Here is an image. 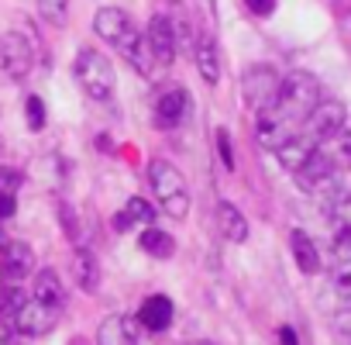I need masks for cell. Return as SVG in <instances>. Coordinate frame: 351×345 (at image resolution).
<instances>
[{
    "label": "cell",
    "instance_id": "cell-16",
    "mask_svg": "<svg viewBox=\"0 0 351 345\" xmlns=\"http://www.w3.org/2000/svg\"><path fill=\"white\" fill-rule=\"evenodd\" d=\"M193 63L204 76L207 87H217L221 83V56H217V42L210 35H197L193 42Z\"/></svg>",
    "mask_w": 351,
    "mask_h": 345
},
{
    "label": "cell",
    "instance_id": "cell-5",
    "mask_svg": "<svg viewBox=\"0 0 351 345\" xmlns=\"http://www.w3.org/2000/svg\"><path fill=\"white\" fill-rule=\"evenodd\" d=\"M35 66V52H32V38L21 32H8L0 35V69L8 80H25Z\"/></svg>",
    "mask_w": 351,
    "mask_h": 345
},
{
    "label": "cell",
    "instance_id": "cell-2",
    "mask_svg": "<svg viewBox=\"0 0 351 345\" xmlns=\"http://www.w3.org/2000/svg\"><path fill=\"white\" fill-rule=\"evenodd\" d=\"M317 104H320V83H317L313 73L296 69V73H286V76L279 80V90H276V104H272V107H276L282 118H289V121L306 118Z\"/></svg>",
    "mask_w": 351,
    "mask_h": 345
},
{
    "label": "cell",
    "instance_id": "cell-29",
    "mask_svg": "<svg viewBox=\"0 0 351 345\" xmlns=\"http://www.w3.org/2000/svg\"><path fill=\"white\" fill-rule=\"evenodd\" d=\"M330 290L341 311H351V276L348 273H330Z\"/></svg>",
    "mask_w": 351,
    "mask_h": 345
},
{
    "label": "cell",
    "instance_id": "cell-27",
    "mask_svg": "<svg viewBox=\"0 0 351 345\" xmlns=\"http://www.w3.org/2000/svg\"><path fill=\"white\" fill-rule=\"evenodd\" d=\"M25 300H28V293H25L18 283H8V287H4V293H0V318H4V321H11Z\"/></svg>",
    "mask_w": 351,
    "mask_h": 345
},
{
    "label": "cell",
    "instance_id": "cell-11",
    "mask_svg": "<svg viewBox=\"0 0 351 345\" xmlns=\"http://www.w3.org/2000/svg\"><path fill=\"white\" fill-rule=\"evenodd\" d=\"M255 135H258V142L265 145V148H282L289 138H293V121L289 118H282L276 107H265V111H258V118H255Z\"/></svg>",
    "mask_w": 351,
    "mask_h": 345
},
{
    "label": "cell",
    "instance_id": "cell-9",
    "mask_svg": "<svg viewBox=\"0 0 351 345\" xmlns=\"http://www.w3.org/2000/svg\"><path fill=\"white\" fill-rule=\"evenodd\" d=\"M145 38H148V49H152V56H155V66L169 69V66L176 63V32H172V18H169V14H155V18L148 21Z\"/></svg>",
    "mask_w": 351,
    "mask_h": 345
},
{
    "label": "cell",
    "instance_id": "cell-32",
    "mask_svg": "<svg viewBox=\"0 0 351 345\" xmlns=\"http://www.w3.org/2000/svg\"><path fill=\"white\" fill-rule=\"evenodd\" d=\"M21 187V172L11 166H0V194H18Z\"/></svg>",
    "mask_w": 351,
    "mask_h": 345
},
{
    "label": "cell",
    "instance_id": "cell-19",
    "mask_svg": "<svg viewBox=\"0 0 351 345\" xmlns=\"http://www.w3.org/2000/svg\"><path fill=\"white\" fill-rule=\"evenodd\" d=\"M152 221H155V208H152L148 201H141V197H131V201L117 211L114 228H117V232H131V228H148Z\"/></svg>",
    "mask_w": 351,
    "mask_h": 345
},
{
    "label": "cell",
    "instance_id": "cell-17",
    "mask_svg": "<svg viewBox=\"0 0 351 345\" xmlns=\"http://www.w3.org/2000/svg\"><path fill=\"white\" fill-rule=\"evenodd\" d=\"M97 345H138V328L124 314H110L97 328Z\"/></svg>",
    "mask_w": 351,
    "mask_h": 345
},
{
    "label": "cell",
    "instance_id": "cell-15",
    "mask_svg": "<svg viewBox=\"0 0 351 345\" xmlns=\"http://www.w3.org/2000/svg\"><path fill=\"white\" fill-rule=\"evenodd\" d=\"M172 314H176L172 300H169L165 293H152V297H145L141 307H138V324L148 328V331H165V328L172 324Z\"/></svg>",
    "mask_w": 351,
    "mask_h": 345
},
{
    "label": "cell",
    "instance_id": "cell-26",
    "mask_svg": "<svg viewBox=\"0 0 351 345\" xmlns=\"http://www.w3.org/2000/svg\"><path fill=\"white\" fill-rule=\"evenodd\" d=\"M35 4H38V14H42L45 25H52V28H62V25H66V18H69V0H35Z\"/></svg>",
    "mask_w": 351,
    "mask_h": 345
},
{
    "label": "cell",
    "instance_id": "cell-38",
    "mask_svg": "<svg viewBox=\"0 0 351 345\" xmlns=\"http://www.w3.org/2000/svg\"><path fill=\"white\" fill-rule=\"evenodd\" d=\"M193 345H210V342H193Z\"/></svg>",
    "mask_w": 351,
    "mask_h": 345
},
{
    "label": "cell",
    "instance_id": "cell-33",
    "mask_svg": "<svg viewBox=\"0 0 351 345\" xmlns=\"http://www.w3.org/2000/svg\"><path fill=\"white\" fill-rule=\"evenodd\" d=\"M59 221H62V228H66V235L80 245V228H76V221H73V211H69V204H59Z\"/></svg>",
    "mask_w": 351,
    "mask_h": 345
},
{
    "label": "cell",
    "instance_id": "cell-23",
    "mask_svg": "<svg viewBox=\"0 0 351 345\" xmlns=\"http://www.w3.org/2000/svg\"><path fill=\"white\" fill-rule=\"evenodd\" d=\"M73 269H76V283H80V290L93 293L97 283H100V263H97V256H93L90 249H76V263H73Z\"/></svg>",
    "mask_w": 351,
    "mask_h": 345
},
{
    "label": "cell",
    "instance_id": "cell-7",
    "mask_svg": "<svg viewBox=\"0 0 351 345\" xmlns=\"http://www.w3.org/2000/svg\"><path fill=\"white\" fill-rule=\"evenodd\" d=\"M8 324L14 328V335H25V338H42L45 331H52V324H56V311H52V307H45V304H38L35 297H28V300L18 307V314H14Z\"/></svg>",
    "mask_w": 351,
    "mask_h": 345
},
{
    "label": "cell",
    "instance_id": "cell-1",
    "mask_svg": "<svg viewBox=\"0 0 351 345\" xmlns=\"http://www.w3.org/2000/svg\"><path fill=\"white\" fill-rule=\"evenodd\" d=\"M148 187L158 201V208L176 218V221H183L190 214V190H186V180H183V172L176 169L169 159H152L148 162Z\"/></svg>",
    "mask_w": 351,
    "mask_h": 345
},
{
    "label": "cell",
    "instance_id": "cell-34",
    "mask_svg": "<svg viewBox=\"0 0 351 345\" xmlns=\"http://www.w3.org/2000/svg\"><path fill=\"white\" fill-rule=\"evenodd\" d=\"M217 148H221V162H224L228 169H234V152H231V138H228L224 128L217 131Z\"/></svg>",
    "mask_w": 351,
    "mask_h": 345
},
{
    "label": "cell",
    "instance_id": "cell-10",
    "mask_svg": "<svg viewBox=\"0 0 351 345\" xmlns=\"http://www.w3.org/2000/svg\"><path fill=\"white\" fill-rule=\"evenodd\" d=\"M190 114V93L183 87H169L155 97V124L158 128H180Z\"/></svg>",
    "mask_w": 351,
    "mask_h": 345
},
{
    "label": "cell",
    "instance_id": "cell-4",
    "mask_svg": "<svg viewBox=\"0 0 351 345\" xmlns=\"http://www.w3.org/2000/svg\"><path fill=\"white\" fill-rule=\"evenodd\" d=\"M306 124V138H313V142H330L341 128H344V121H348V107L341 104V100H334V97H320V104L303 118Z\"/></svg>",
    "mask_w": 351,
    "mask_h": 345
},
{
    "label": "cell",
    "instance_id": "cell-35",
    "mask_svg": "<svg viewBox=\"0 0 351 345\" xmlns=\"http://www.w3.org/2000/svg\"><path fill=\"white\" fill-rule=\"evenodd\" d=\"M245 8L255 14V18H269L276 11V0H245Z\"/></svg>",
    "mask_w": 351,
    "mask_h": 345
},
{
    "label": "cell",
    "instance_id": "cell-12",
    "mask_svg": "<svg viewBox=\"0 0 351 345\" xmlns=\"http://www.w3.org/2000/svg\"><path fill=\"white\" fill-rule=\"evenodd\" d=\"M296 183H300L306 194H317V190L330 187V183H334V162H330V155H327V152H313V155L296 169Z\"/></svg>",
    "mask_w": 351,
    "mask_h": 345
},
{
    "label": "cell",
    "instance_id": "cell-14",
    "mask_svg": "<svg viewBox=\"0 0 351 345\" xmlns=\"http://www.w3.org/2000/svg\"><path fill=\"white\" fill-rule=\"evenodd\" d=\"M117 52H121V59H124L128 66H134L138 76H145V80L158 69V66H155V56H152V49H148V38H145L138 28L117 45Z\"/></svg>",
    "mask_w": 351,
    "mask_h": 345
},
{
    "label": "cell",
    "instance_id": "cell-3",
    "mask_svg": "<svg viewBox=\"0 0 351 345\" xmlns=\"http://www.w3.org/2000/svg\"><path fill=\"white\" fill-rule=\"evenodd\" d=\"M73 69H76V80L86 90V97H93V100H110L114 97V90H117V69H114V63L100 49H80Z\"/></svg>",
    "mask_w": 351,
    "mask_h": 345
},
{
    "label": "cell",
    "instance_id": "cell-8",
    "mask_svg": "<svg viewBox=\"0 0 351 345\" xmlns=\"http://www.w3.org/2000/svg\"><path fill=\"white\" fill-rule=\"evenodd\" d=\"M0 269H4L8 283H21L35 269V252L21 238H4L0 242Z\"/></svg>",
    "mask_w": 351,
    "mask_h": 345
},
{
    "label": "cell",
    "instance_id": "cell-21",
    "mask_svg": "<svg viewBox=\"0 0 351 345\" xmlns=\"http://www.w3.org/2000/svg\"><path fill=\"white\" fill-rule=\"evenodd\" d=\"M217 228H221V235L228 242H245L248 238V221H245V214L231 201H221L217 204Z\"/></svg>",
    "mask_w": 351,
    "mask_h": 345
},
{
    "label": "cell",
    "instance_id": "cell-28",
    "mask_svg": "<svg viewBox=\"0 0 351 345\" xmlns=\"http://www.w3.org/2000/svg\"><path fill=\"white\" fill-rule=\"evenodd\" d=\"M330 162L334 166H351V128H341L330 138Z\"/></svg>",
    "mask_w": 351,
    "mask_h": 345
},
{
    "label": "cell",
    "instance_id": "cell-13",
    "mask_svg": "<svg viewBox=\"0 0 351 345\" xmlns=\"http://www.w3.org/2000/svg\"><path fill=\"white\" fill-rule=\"evenodd\" d=\"M93 32H97V38H104L107 45H121L131 32H134V25H131V18L121 11V8H100L97 14H93Z\"/></svg>",
    "mask_w": 351,
    "mask_h": 345
},
{
    "label": "cell",
    "instance_id": "cell-22",
    "mask_svg": "<svg viewBox=\"0 0 351 345\" xmlns=\"http://www.w3.org/2000/svg\"><path fill=\"white\" fill-rule=\"evenodd\" d=\"M289 249H293V259H296V266L303 269V273H320V249L313 245V238L306 235V232H293L289 235Z\"/></svg>",
    "mask_w": 351,
    "mask_h": 345
},
{
    "label": "cell",
    "instance_id": "cell-18",
    "mask_svg": "<svg viewBox=\"0 0 351 345\" xmlns=\"http://www.w3.org/2000/svg\"><path fill=\"white\" fill-rule=\"evenodd\" d=\"M32 297H35L38 304H45V307H52V311L59 314V307H62V300H66V290H62V280H59V273H56L52 266H45V269H38V273H35Z\"/></svg>",
    "mask_w": 351,
    "mask_h": 345
},
{
    "label": "cell",
    "instance_id": "cell-37",
    "mask_svg": "<svg viewBox=\"0 0 351 345\" xmlns=\"http://www.w3.org/2000/svg\"><path fill=\"white\" fill-rule=\"evenodd\" d=\"M279 342L282 345H296V331L293 328H279Z\"/></svg>",
    "mask_w": 351,
    "mask_h": 345
},
{
    "label": "cell",
    "instance_id": "cell-20",
    "mask_svg": "<svg viewBox=\"0 0 351 345\" xmlns=\"http://www.w3.org/2000/svg\"><path fill=\"white\" fill-rule=\"evenodd\" d=\"M313 152H317V142H313V138H306V135H293L282 148H276V159L282 162V169L296 172Z\"/></svg>",
    "mask_w": 351,
    "mask_h": 345
},
{
    "label": "cell",
    "instance_id": "cell-30",
    "mask_svg": "<svg viewBox=\"0 0 351 345\" xmlns=\"http://www.w3.org/2000/svg\"><path fill=\"white\" fill-rule=\"evenodd\" d=\"M25 111H28V128L32 131H42L45 128V107H42V100L38 97H28L25 100Z\"/></svg>",
    "mask_w": 351,
    "mask_h": 345
},
{
    "label": "cell",
    "instance_id": "cell-36",
    "mask_svg": "<svg viewBox=\"0 0 351 345\" xmlns=\"http://www.w3.org/2000/svg\"><path fill=\"white\" fill-rule=\"evenodd\" d=\"M14 208H18L14 194H0V221H8V218H14Z\"/></svg>",
    "mask_w": 351,
    "mask_h": 345
},
{
    "label": "cell",
    "instance_id": "cell-31",
    "mask_svg": "<svg viewBox=\"0 0 351 345\" xmlns=\"http://www.w3.org/2000/svg\"><path fill=\"white\" fill-rule=\"evenodd\" d=\"M172 32H176V52H193V28L186 21H172Z\"/></svg>",
    "mask_w": 351,
    "mask_h": 345
},
{
    "label": "cell",
    "instance_id": "cell-24",
    "mask_svg": "<svg viewBox=\"0 0 351 345\" xmlns=\"http://www.w3.org/2000/svg\"><path fill=\"white\" fill-rule=\"evenodd\" d=\"M138 245L152 256V259H169L172 252H176V242H172V235L169 232H158V228H141V235H138Z\"/></svg>",
    "mask_w": 351,
    "mask_h": 345
},
{
    "label": "cell",
    "instance_id": "cell-6",
    "mask_svg": "<svg viewBox=\"0 0 351 345\" xmlns=\"http://www.w3.org/2000/svg\"><path fill=\"white\" fill-rule=\"evenodd\" d=\"M279 73L276 66H252L241 80V90H245V100L255 107V111H265L276 104V90H279Z\"/></svg>",
    "mask_w": 351,
    "mask_h": 345
},
{
    "label": "cell",
    "instance_id": "cell-25",
    "mask_svg": "<svg viewBox=\"0 0 351 345\" xmlns=\"http://www.w3.org/2000/svg\"><path fill=\"white\" fill-rule=\"evenodd\" d=\"M330 214V225L337 232V238H351V194H337L327 208Z\"/></svg>",
    "mask_w": 351,
    "mask_h": 345
}]
</instances>
